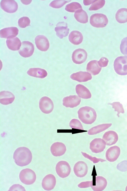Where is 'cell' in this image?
I'll return each mask as SVG.
<instances>
[{
	"instance_id": "8d00e7d4",
	"label": "cell",
	"mask_w": 127,
	"mask_h": 191,
	"mask_svg": "<svg viewBox=\"0 0 127 191\" xmlns=\"http://www.w3.org/2000/svg\"><path fill=\"white\" fill-rule=\"evenodd\" d=\"M30 22L29 18L27 17H23L20 18L18 20L19 26L22 28H25L30 25Z\"/></svg>"
},
{
	"instance_id": "ac0fdd59",
	"label": "cell",
	"mask_w": 127,
	"mask_h": 191,
	"mask_svg": "<svg viewBox=\"0 0 127 191\" xmlns=\"http://www.w3.org/2000/svg\"><path fill=\"white\" fill-rule=\"evenodd\" d=\"M102 139L107 145H111L115 144L118 140L117 133L115 131L110 130L105 132L103 134Z\"/></svg>"
},
{
	"instance_id": "836d02e7",
	"label": "cell",
	"mask_w": 127,
	"mask_h": 191,
	"mask_svg": "<svg viewBox=\"0 0 127 191\" xmlns=\"http://www.w3.org/2000/svg\"><path fill=\"white\" fill-rule=\"evenodd\" d=\"M105 2L104 0H95L89 8V10H97L103 7Z\"/></svg>"
},
{
	"instance_id": "e0dca14e",
	"label": "cell",
	"mask_w": 127,
	"mask_h": 191,
	"mask_svg": "<svg viewBox=\"0 0 127 191\" xmlns=\"http://www.w3.org/2000/svg\"><path fill=\"white\" fill-rule=\"evenodd\" d=\"M35 41L37 48L40 50L45 51L49 48V41L44 36L40 35L37 36L35 39Z\"/></svg>"
},
{
	"instance_id": "1f68e13d",
	"label": "cell",
	"mask_w": 127,
	"mask_h": 191,
	"mask_svg": "<svg viewBox=\"0 0 127 191\" xmlns=\"http://www.w3.org/2000/svg\"><path fill=\"white\" fill-rule=\"evenodd\" d=\"M82 9V6L78 2H74L67 5L65 8L66 11L71 12H76L77 11Z\"/></svg>"
},
{
	"instance_id": "8fae6325",
	"label": "cell",
	"mask_w": 127,
	"mask_h": 191,
	"mask_svg": "<svg viewBox=\"0 0 127 191\" xmlns=\"http://www.w3.org/2000/svg\"><path fill=\"white\" fill-rule=\"evenodd\" d=\"M87 56L86 51L84 49L79 48L76 49L73 52L72 58L74 63L81 64L85 61Z\"/></svg>"
},
{
	"instance_id": "30bf717a",
	"label": "cell",
	"mask_w": 127,
	"mask_h": 191,
	"mask_svg": "<svg viewBox=\"0 0 127 191\" xmlns=\"http://www.w3.org/2000/svg\"><path fill=\"white\" fill-rule=\"evenodd\" d=\"M73 171L76 176L79 178L83 177L87 173L88 167L85 162L82 161H79L75 164Z\"/></svg>"
},
{
	"instance_id": "7c38bea8",
	"label": "cell",
	"mask_w": 127,
	"mask_h": 191,
	"mask_svg": "<svg viewBox=\"0 0 127 191\" xmlns=\"http://www.w3.org/2000/svg\"><path fill=\"white\" fill-rule=\"evenodd\" d=\"M56 179L55 176L51 174L47 175L43 179L42 186L45 190L49 191L53 189L56 184Z\"/></svg>"
},
{
	"instance_id": "7402d4cb",
	"label": "cell",
	"mask_w": 127,
	"mask_h": 191,
	"mask_svg": "<svg viewBox=\"0 0 127 191\" xmlns=\"http://www.w3.org/2000/svg\"><path fill=\"white\" fill-rule=\"evenodd\" d=\"M55 30L57 35L60 38L62 39L68 35L69 29L67 24L64 22H59L55 28Z\"/></svg>"
},
{
	"instance_id": "cb8c5ba5",
	"label": "cell",
	"mask_w": 127,
	"mask_h": 191,
	"mask_svg": "<svg viewBox=\"0 0 127 191\" xmlns=\"http://www.w3.org/2000/svg\"><path fill=\"white\" fill-rule=\"evenodd\" d=\"M76 93L79 96L82 98L88 99L92 96L91 93L89 89L84 85L79 84L76 86Z\"/></svg>"
},
{
	"instance_id": "5bb4252c",
	"label": "cell",
	"mask_w": 127,
	"mask_h": 191,
	"mask_svg": "<svg viewBox=\"0 0 127 191\" xmlns=\"http://www.w3.org/2000/svg\"><path fill=\"white\" fill-rule=\"evenodd\" d=\"M66 150V147L65 144L60 142L54 143L50 147V151L52 154L56 157L63 155L65 153Z\"/></svg>"
},
{
	"instance_id": "4fadbf2b",
	"label": "cell",
	"mask_w": 127,
	"mask_h": 191,
	"mask_svg": "<svg viewBox=\"0 0 127 191\" xmlns=\"http://www.w3.org/2000/svg\"><path fill=\"white\" fill-rule=\"evenodd\" d=\"M1 8L8 13H13L17 10L18 5L14 0H2L0 2Z\"/></svg>"
},
{
	"instance_id": "60d3db41",
	"label": "cell",
	"mask_w": 127,
	"mask_h": 191,
	"mask_svg": "<svg viewBox=\"0 0 127 191\" xmlns=\"http://www.w3.org/2000/svg\"><path fill=\"white\" fill-rule=\"evenodd\" d=\"M108 61V60L107 58L103 57L98 61V63L101 67H105L107 66Z\"/></svg>"
},
{
	"instance_id": "8992f818",
	"label": "cell",
	"mask_w": 127,
	"mask_h": 191,
	"mask_svg": "<svg viewBox=\"0 0 127 191\" xmlns=\"http://www.w3.org/2000/svg\"><path fill=\"white\" fill-rule=\"evenodd\" d=\"M56 171L58 176L62 178L68 177L70 174L71 168L69 163L64 161L59 162L56 166Z\"/></svg>"
},
{
	"instance_id": "4316f807",
	"label": "cell",
	"mask_w": 127,
	"mask_h": 191,
	"mask_svg": "<svg viewBox=\"0 0 127 191\" xmlns=\"http://www.w3.org/2000/svg\"><path fill=\"white\" fill-rule=\"evenodd\" d=\"M6 43L8 48L14 51L19 50L21 45V41L17 37L7 39Z\"/></svg>"
},
{
	"instance_id": "2e32d148",
	"label": "cell",
	"mask_w": 127,
	"mask_h": 191,
	"mask_svg": "<svg viewBox=\"0 0 127 191\" xmlns=\"http://www.w3.org/2000/svg\"><path fill=\"white\" fill-rule=\"evenodd\" d=\"M63 105L66 107L71 108L78 105L81 101V99L76 95H71L64 97L63 100Z\"/></svg>"
},
{
	"instance_id": "7a4b0ae2",
	"label": "cell",
	"mask_w": 127,
	"mask_h": 191,
	"mask_svg": "<svg viewBox=\"0 0 127 191\" xmlns=\"http://www.w3.org/2000/svg\"><path fill=\"white\" fill-rule=\"evenodd\" d=\"M79 119L83 123L91 124L95 120L96 114L95 110L92 108L85 106L80 108L78 111Z\"/></svg>"
},
{
	"instance_id": "74e56055",
	"label": "cell",
	"mask_w": 127,
	"mask_h": 191,
	"mask_svg": "<svg viewBox=\"0 0 127 191\" xmlns=\"http://www.w3.org/2000/svg\"><path fill=\"white\" fill-rule=\"evenodd\" d=\"M120 50L122 53L127 56V37L123 39L121 41Z\"/></svg>"
},
{
	"instance_id": "b9f144b4",
	"label": "cell",
	"mask_w": 127,
	"mask_h": 191,
	"mask_svg": "<svg viewBox=\"0 0 127 191\" xmlns=\"http://www.w3.org/2000/svg\"><path fill=\"white\" fill-rule=\"evenodd\" d=\"M9 191H25V188L21 185L19 184H14L12 186Z\"/></svg>"
},
{
	"instance_id": "277c9868",
	"label": "cell",
	"mask_w": 127,
	"mask_h": 191,
	"mask_svg": "<svg viewBox=\"0 0 127 191\" xmlns=\"http://www.w3.org/2000/svg\"><path fill=\"white\" fill-rule=\"evenodd\" d=\"M19 179L23 184L26 185H31L34 183L36 178L34 172L29 168L22 170L19 175Z\"/></svg>"
},
{
	"instance_id": "f35d334b",
	"label": "cell",
	"mask_w": 127,
	"mask_h": 191,
	"mask_svg": "<svg viewBox=\"0 0 127 191\" xmlns=\"http://www.w3.org/2000/svg\"><path fill=\"white\" fill-rule=\"evenodd\" d=\"M83 155L85 157L91 160L92 161H92L94 163H96L99 161H105L104 160L100 158H98L95 157H92L89 154H87L83 152H81Z\"/></svg>"
},
{
	"instance_id": "7bdbcfd3",
	"label": "cell",
	"mask_w": 127,
	"mask_h": 191,
	"mask_svg": "<svg viewBox=\"0 0 127 191\" xmlns=\"http://www.w3.org/2000/svg\"><path fill=\"white\" fill-rule=\"evenodd\" d=\"M92 180L91 181H87L82 182L78 185L79 187L81 188H86L91 186Z\"/></svg>"
},
{
	"instance_id": "d6986e66",
	"label": "cell",
	"mask_w": 127,
	"mask_h": 191,
	"mask_svg": "<svg viewBox=\"0 0 127 191\" xmlns=\"http://www.w3.org/2000/svg\"><path fill=\"white\" fill-rule=\"evenodd\" d=\"M70 77L73 80L79 82H84L91 80L92 76L88 72L79 71L72 74Z\"/></svg>"
},
{
	"instance_id": "9c48e42d",
	"label": "cell",
	"mask_w": 127,
	"mask_h": 191,
	"mask_svg": "<svg viewBox=\"0 0 127 191\" xmlns=\"http://www.w3.org/2000/svg\"><path fill=\"white\" fill-rule=\"evenodd\" d=\"M106 143L105 141L100 138L94 139L90 144V148L94 153H97L103 151L106 147Z\"/></svg>"
},
{
	"instance_id": "ba28073f",
	"label": "cell",
	"mask_w": 127,
	"mask_h": 191,
	"mask_svg": "<svg viewBox=\"0 0 127 191\" xmlns=\"http://www.w3.org/2000/svg\"><path fill=\"white\" fill-rule=\"evenodd\" d=\"M34 50L33 44L30 42L25 41L22 42L18 51L21 56L26 58L32 56Z\"/></svg>"
},
{
	"instance_id": "d4e9b609",
	"label": "cell",
	"mask_w": 127,
	"mask_h": 191,
	"mask_svg": "<svg viewBox=\"0 0 127 191\" xmlns=\"http://www.w3.org/2000/svg\"><path fill=\"white\" fill-rule=\"evenodd\" d=\"M101 69V68L99 65L98 61L96 60L91 61L87 65V71L94 75L98 74L100 72Z\"/></svg>"
},
{
	"instance_id": "f546056e",
	"label": "cell",
	"mask_w": 127,
	"mask_h": 191,
	"mask_svg": "<svg viewBox=\"0 0 127 191\" xmlns=\"http://www.w3.org/2000/svg\"><path fill=\"white\" fill-rule=\"evenodd\" d=\"M116 20L120 23H124L127 22V9L122 8L118 10L115 15Z\"/></svg>"
},
{
	"instance_id": "5b68a950",
	"label": "cell",
	"mask_w": 127,
	"mask_h": 191,
	"mask_svg": "<svg viewBox=\"0 0 127 191\" xmlns=\"http://www.w3.org/2000/svg\"><path fill=\"white\" fill-rule=\"evenodd\" d=\"M108 20L105 15L101 13H95L92 15L90 23L93 26L97 28H103L107 24Z\"/></svg>"
},
{
	"instance_id": "ab89813d",
	"label": "cell",
	"mask_w": 127,
	"mask_h": 191,
	"mask_svg": "<svg viewBox=\"0 0 127 191\" xmlns=\"http://www.w3.org/2000/svg\"><path fill=\"white\" fill-rule=\"evenodd\" d=\"M117 168L122 171H127V161H123L119 164L117 166Z\"/></svg>"
},
{
	"instance_id": "f1b7e54d",
	"label": "cell",
	"mask_w": 127,
	"mask_h": 191,
	"mask_svg": "<svg viewBox=\"0 0 127 191\" xmlns=\"http://www.w3.org/2000/svg\"><path fill=\"white\" fill-rule=\"evenodd\" d=\"M112 125L111 123L103 124L94 126L89 129L88 132V134L90 135H93L99 133L104 131Z\"/></svg>"
},
{
	"instance_id": "ee69618b",
	"label": "cell",
	"mask_w": 127,
	"mask_h": 191,
	"mask_svg": "<svg viewBox=\"0 0 127 191\" xmlns=\"http://www.w3.org/2000/svg\"><path fill=\"white\" fill-rule=\"evenodd\" d=\"M95 0H83V3L85 5H89L92 3H93L95 1Z\"/></svg>"
},
{
	"instance_id": "f6af8a7d",
	"label": "cell",
	"mask_w": 127,
	"mask_h": 191,
	"mask_svg": "<svg viewBox=\"0 0 127 191\" xmlns=\"http://www.w3.org/2000/svg\"><path fill=\"white\" fill-rule=\"evenodd\" d=\"M32 0H21V1L22 3L25 4H28L30 3L32 1Z\"/></svg>"
},
{
	"instance_id": "83f0119b",
	"label": "cell",
	"mask_w": 127,
	"mask_h": 191,
	"mask_svg": "<svg viewBox=\"0 0 127 191\" xmlns=\"http://www.w3.org/2000/svg\"><path fill=\"white\" fill-rule=\"evenodd\" d=\"M68 39L72 44L76 45L81 43L83 40L82 34L79 31H73L71 32L69 35Z\"/></svg>"
},
{
	"instance_id": "6da1fadb",
	"label": "cell",
	"mask_w": 127,
	"mask_h": 191,
	"mask_svg": "<svg viewBox=\"0 0 127 191\" xmlns=\"http://www.w3.org/2000/svg\"><path fill=\"white\" fill-rule=\"evenodd\" d=\"M32 153L28 148L24 147H19L14 151L13 158L17 165L24 166L29 164L32 161Z\"/></svg>"
},
{
	"instance_id": "bcb514c9",
	"label": "cell",
	"mask_w": 127,
	"mask_h": 191,
	"mask_svg": "<svg viewBox=\"0 0 127 191\" xmlns=\"http://www.w3.org/2000/svg\"><path fill=\"white\" fill-rule=\"evenodd\" d=\"M125 191H127V187H126V188Z\"/></svg>"
},
{
	"instance_id": "44dd1931",
	"label": "cell",
	"mask_w": 127,
	"mask_h": 191,
	"mask_svg": "<svg viewBox=\"0 0 127 191\" xmlns=\"http://www.w3.org/2000/svg\"><path fill=\"white\" fill-rule=\"evenodd\" d=\"M107 184V181L104 178L101 176H97L96 177L95 185H93L92 182L91 187L94 191H101L105 189Z\"/></svg>"
},
{
	"instance_id": "4dcf8cb0",
	"label": "cell",
	"mask_w": 127,
	"mask_h": 191,
	"mask_svg": "<svg viewBox=\"0 0 127 191\" xmlns=\"http://www.w3.org/2000/svg\"><path fill=\"white\" fill-rule=\"evenodd\" d=\"M74 17L80 23H86L88 22V15L86 12L82 9L75 12Z\"/></svg>"
},
{
	"instance_id": "d590c367",
	"label": "cell",
	"mask_w": 127,
	"mask_h": 191,
	"mask_svg": "<svg viewBox=\"0 0 127 191\" xmlns=\"http://www.w3.org/2000/svg\"><path fill=\"white\" fill-rule=\"evenodd\" d=\"M70 127L72 128L79 130H83L82 125L80 121L77 119H72L69 123Z\"/></svg>"
},
{
	"instance_id": "484cf974",
	"label": "cell",
	"mask_w": 127,
	"mask_h": 191,
	"mask_svg": "<svg viewBox=\"0 0 127 191\" xmlns=\"http://www.w3.org/2000/svg\"><path fill=\"white\" fill-rule=\"evenodd\" d=\"M27 73L31 76L40 78H44L47 75L46 70L39 68H31L27 71Z\"/></svg>"
},
{
	"instance_id": "52a82bcc",
	"label": "cell",
	"mask_w": 127,
	"mask_h": 191,
	"mask_svg": "<svg viewBox=\"0 0 127 191\" xmlns=\"http://www.w3.org/2000/svg\"><path fill=\"white\" fill-rule=\"evenodd\" d=\"M39 107L43 113L48 114L51 112L54 108V104L52 100L49 97L44 96L40 100Z\"/></svg>"
},
{
	"instance_id": "9a60e30c",
	"label": "cell",
	"mask_w": 127,
	"mask_h": 191,
	"mask_svg": "<svg viewBox=\"0 0 127 191\" xmlns=\"http://www.w3.org/2000/svg\"><path fill=\"white\" fill-rule=\"evenodd\" d=\"M120 152V149L118 146H114L111 147L109 148L106 152V158L109 162L115 161L119 157Z\"/></svg>"
},
{
	"instance_id": "ffe728a7",
	"label": "cell",
	"mask_w": 127,
	"mask_h": 191,
	"mask_svg": "<svg viewBox=\"0 0 127 191\" xmlns=\"http://www.w3.org/2000/svg\"><path fill=\"white\" fill-rule=\"evenodd\" d=\"M18 29L16 27L5 28L0 30V37L8 39L13 38L18 34Z\"/></svg>"
},
{
	"instance_id": "3957f363",
	"label": "cell",
	"mask_w": 127,
	"mask_h": 191,
	"mask_svg": "<svg viewBox=\"0 0 127 191\" xmlns=\"http://www.w3.org/2000/svg\"><path fill=\"white\" fill-rule=\"evenodd\" d=\"M114 68L116 73L121 75H127V57L120 56L115 60Z\"/></svg>"
},
{
	"instance_id": "603a6c76",
	"label": "cell",
	"mask_w": 127,
	"mask_h": 191,
	"mask_svg": "<svg viewBox=\"0 0 127 191\" xmlns=\"http://www.w3.org/2000/svg\"><path fill=\"white\" fill-rule=\"evenodd\" d=\"M15 97L11 92L8 91H2L0 93V102L3 105H7L12 103Z\"/></svg>"
},
{
	"instance_id": "e575fe53",
	"label": "cell",
	"mask_w": 127,
	"mask_h": 191,
	"mask_svg": "<svg viewBox=\"0 0 127 191\" xmlns=\"http://www.w3.org/2000/svg\"><path fill=\"white\" fill-rule=\"evenodd\" d=\"M70 0H54L52 1L49 4L50 6L55 8H59L63 6L67 3Z\"/></svg>"
},
{
	"instance_id": "d6a6232c",
	"label": "cell",
	"mask_w": 127,
	"mask_h": 191,
	"mask_svg": "<svg viewBox=\"0 0 127 191\" xmlns=\"http://www.w3.org/2000/svg\"><path fill=\"white\" fill-rule=\"evenodd\" d=\"M109 104L112 106L114 109L115 111L117 112V116L119 117V115L121 113H124L125 110L122 104L118 102H115L109 103Z\"/></svg>"
}]
</instances>
